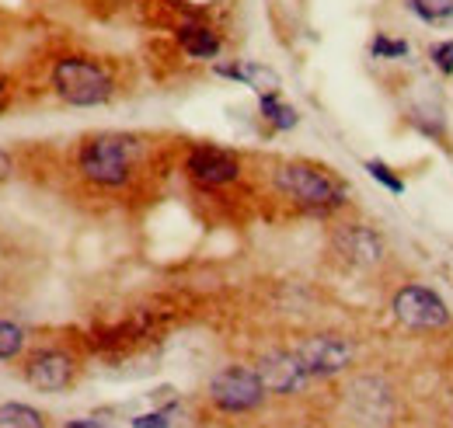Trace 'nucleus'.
<instances>
[{"label":"nucleus","mask_w":453,"mask_h":428,"mask_svg":"<svg viewBox=\"0 0 453 428\" xmlns=\"http://www.w3.org/2000/svg\"><path fill=\"white\" fill-rule=\"evenodd\" d=\"M143 157V140L129 133H95L77 150V171L95 188H126Z\"/></svg>","instance_id":"f257e3e1"},{"label":"nucleus","mask_w":453,"mask_h":428,"mask_svg":"<svg viewBox=\"0 0 453 428\" xmlns=\"http://www.w3.org/2000/svg\"><path fill=\"white\" fill-rule=\"evenodd\" d=\"M273 185L276 192L289 199L296 210L314 216L335 213L345 206V188L335 174H328L325 167H314L307 161H286L273 171Z\"/></svg>","instance_id":"f03ea898"},{"label":"nucleus","mask_w":453,"mask_h":428,"mask_svg":"<svg viewBox=\"0 0 453 428\" xmlns=\"http://www.w3.org/2000/svg\"><path fill=\"white\" fill-rule=\"evenodd\" d=\"M53 91L73 108H98L112 102L115 80L91 56H63L53 66Z\"/></svg>","instance_id":"7ed1b4c3"},{"label":"nucleus","mask_w":453,"mask_h":428,"mask_svg":"<svg viewBox=\"0 0 453 428\" xmlns=\"http://www.w3.org/2000/svg\"><path fill=\"white\" fill-rule=\"evenodd\" d=\"M206 397L224 415H251V411H258L265 404L269 390H265L258 370L230 363V366H224V370H217V373L210 376Z\"/></svg>","instance_id":"20e7f679"},{"label":"nucleus","mask_w":453,"mask_h":428,"mask_svg":"<svg viewBox=\"0 0 453 428\" xmlns=\"http://www.w3.org/2000/svg\"><path fill=\"white\" fill-rule=\"evenodd\" d=\"M300 366L307 370L311 379H328V376H339L352 366L356 359V345L345 338V334H335V331H318V334H307L293 345Z\"/></svg>","instance_id":"39448f33"},{"label":"nucleus","mask_w":453,"mask_h":428,"mask_svg":"<svg viewBox=\"0 0 453 428\" xmlns=\"http://www.w3.org/2000/svg\"><path fill=\"white\" fill-rule=\"evenodd\" d=\"M391 310L404 327H415V331H443L450 324V310L443 296L429 286H401Z\"/></svg>","instance_id":"423d86ee"},{"label":"nucleus","mask_w":453,"mask_h":428,"mask_svg":"<svg viewBox=\"0 0 453 428\" xmlns=\"http://www.w3.org/2000/svg\"><path fill=\"white\" fill-rule=\"evenodd\" d=\"M241 171H244L241 157L224 150V147H213V143H199V147H192L188 157H185V174H188V181L199 185V188H206V192L234 185V181L241 178Z\"/></svg>","instance_id":"0eeeda50"},{"label":"nucleus","mask_w":453,"mask_h":428,"mask_svg":"<svg viewBox=\"0 0 453 428\" xmlns=\"http://www.w3.org/2000/svg\"><path fill=\"white\" fill-rule=\"evenodd\" d=\"M21 373H25V383L32 390H39V394H59V390L73 386V379H77V359L66 348H35L25 359Z\"/></svg>","instance_id":"6e6552de"},{"label":"nucleus","mask_w":453,"mask_h":428,"mask_svg":"<svg viewBox=\"0 0 453 428\" xmlns=\"http://www.w3.org/2000/svg\"><path fill=\"white\" fill-rule=\"evenodd\" d=\"M255 370L262 376L265 390L276 394V397H293V394H300L311 383V376L300 366L293 348H269V352H262Z\"/></svg>","instance_id":"1a4fd4ad"},{"label":"nucleus","mask_w":453,"mask_h":428,"mask_svg":"<svg viewBox=\"0 0 453 428\" xmlns=\"http://www.w3.org/2000/svg\"><path fill=\"white\" fill-rule=\"evenodd\" d=\"M332 241H335V251L356 268L380 265L384 262V251H388L384 248V237L377 230H370L366 223H342Z\"/></svg>","instance_id":"9d476101"},{"label":"nucleus","mask_w":453,"mask_h":428,"mask_svg":"<svg viewBox=\"0 0 453 428\" xmlns=\"http://www.w3.org/2000/svg\"><path fill=\"white\" fill-rule=\"evenodd\" d=\"M178 46L192 56V59H217L224 42H220V35L210 25L185 21V25H178Z\"/></svg>","instance_id":"9b49d317"},{"label":"nucleus","mask_w":453,"mask_h":428,"mask_svg":"<svg viewBox=\"0 0 453 428\" xmlns=\"http://www.w3.org/2000/svg\"><path fill=\"white\" fill-rule=\"evenodd\" d=\"M258 111H262V118H265L273 129H280V133L296 129V122H300L296 108L286 105L283 98H280V91H273V95H258Z\"/></svg>","instance_id":"f8f14e48"},{"label":"nucleus","mask_w":453,"mask_h":428,"mask_svg":"<svg viewBox=\"0 0 453 428\" xmlns=\"http://www.w3.org/2000/svg\"><path fill=\"white\" fill-rule=\"evenodd\" d=\"M0 428H50L46 425V415L32 404H21V401H4L0 404Z\"/></svg>","instance_id":"ddd939ff"},{"label":"nucleus","mask_w":453,"mask_h":428,"mask_svg":"<svg viewBox=\"0 0 453 428\" xmlns=\"http://www.w3.org/2000/svg\"><path fill=\"white\" fill-rule=\"evenodd\" d=\"M25 348H28V331H25L21 324L4 321V317H0V363H14V359H21Z\"/></svg>","instance_id":"4468645a"},{"label":"nucleus","mask_w":453,"mask_h":428,"mask_svg":"<svg viewBox=\"0 0 453 428\" xmlns=\"http://www.w3.org/2000/svg\"><path fill=\"white\" fill-rule=\"evenodd\" d=\"M241 84L255 88L258 95H273V91H280V88H283L280 73H276V70H269V66H262V63H241Z\"/></svg>","instance_id":"2eb2a0df"},{"label":"nucleus","mask_w":453,"mask_h":428,"mask_svg":"<svg viewBox=\"0 0 453 428\" xmlns=\"http://www.w3.org/2000/svg\"><path fill=\"white\" fill-rule=\"evenodd\" d=\"M411 11L422 21H447L453 14V0H411Z\"/></svg>","instance_id":"dca6fc26"},{"label":"nucleus","mask_w":453,"mask_h":428,"mask_svg":"<svg viewBox=\"0 0 453 428\" xmlns=\"http://www.w3.org/2000/svg\"><path fill=\"white\" fill-rule=\"evenodd\" d=\"M366 171H370V178H373V181H380L388 192H395V195L404 192V181H401V178H397L395 171H391L384 161H366Z\"/></svg>","instance_id":"f3484780"},{"label":"nucleus","mask_w":453,"mask_h":428,"mask_svg":"<svg viewBox=\"0 0 453 428\" xmlns=\"http://www.w3.org/2000/svg\"><path fill=\"white\" fill-rule=\"evenodd\" d=\"M370 53L380 56V59H401V56H408V42L404 39H391V35H377L370 42Z\"/></svg>","instance_id":"a211bd4d"},{"label":"nucleus","mask_w":453,"mask_h":428,"mask_svg":"<svg viewBox=\"0 0 453 428\" xmlns=\"http://www.w3.org/2000/svg\"><path fill=\"white\" fill-rule=\"evenodd\" d=\"M133 428H171V408H161V411H150V415H136Z\"/></svg>","instance_id":"6ab92c4d"},{"label":"nucleus","mask_w":453,"mask_h":428,"mask_svg":"<svg viewBox=\"0 0 453 428\" xmlns=\"http://www.w3.org/2000/svg\"><path fill=\"white\" fill-rule=\"evenodd\" d=\"M429 59H433V66H436V70L453 73V42H436V46L429 50Z\"/></svg>","instance_id":"aec40b11"},{"label":"nucleus","mask_w":453,"mask_h":428,"mask_svg":"<svg viewBox=\"0 0 453 428\" xmlns=\"http://www.w3.org/2000/svg\"><path fill=\"white\" fill-rule=\"evenodd\" d=\"M63 428H112V425L95 422V418H70V422H63Z\"/></svg>","instance_id":"412c9836"},{"label":"nucleus","mask_w":453,"mask_h":428,"mask_svg":"<svg viewBox=\"0 0 453 428\" xmlns=\"http://www.w3.org/2000/svg\"><path fill=\"white\" fill-rule=\"evenodd\" d=\"M11 171H14L11 154H7V150H0V181H7V178H11Z\"/></svg>","instance_id":"4be33fe9"},{"label":"nucleus","mask_w":453,"mask_h":428,"mask_svg":"<svg viewBox=\"0 0 453 428\" xmlns=\"http://www.w3.org/2000/svg\"><path fill=\"white\" fill-rule=\"evenodd\" d=\"M0 108H4V88H0Z\"/></svg>","instance_id":"5701e85b"}]
</instances>
